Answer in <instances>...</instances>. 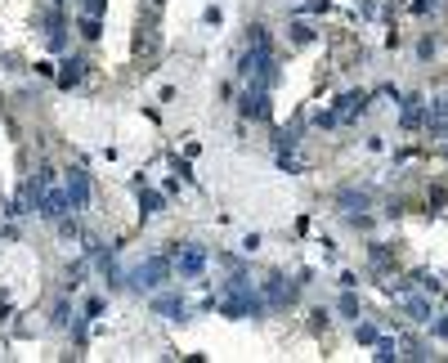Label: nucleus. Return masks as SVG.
Wrapping results in <instances>:
<instances>
[{"label":"nucleus","instance_id":"obj_15","mask_svg":"<svg viewBox=\"0 0 448 363\" xmlns=\"http://www.w3.org/2000/svg\"><path fill=\"white\" fill-rule=\"evenodd\" d=\"M377 359H395V341H377Z\"/></svg>","mask_w":448,"mask_h":363},{"label":"nucleus","instance_id":"obj_1","mask_svg":"<svg viewBox=\"0 0 448 363\" xmlns=\"http://www.w3.org/2000/svg\"><path fill=\"white\" fill-rule=\"evenodd\" d=\"M265 310H269V301H265L247 278H229L224 283L220 314H229V319H256V314H265Z\"/></svg>","mask_w":448,"mask_h":363},{"label":"nucleus","instance_id":"obj_14","mask_svg":"<svg viewBox=\"0 0 448 363\" xmlns=\"http://www.w3.org/2000/svg\"><path fill=\"white\" fill-rule=\"evenodd\" d=\"M341 202L346 206H368V193H341Z\"/></svg>","mask_w":448,"mask_h":363},{"label":"nucleus","instance_id":"obj_13","mask_svg":"<svg viewBox=\"0 0 448 363\" xmlns=\"http://www.w3.org/2000/svg\"><path fill=\"white\" fill-rule=\"evenodd\" d=\"M161 211V193H144V215H157Z\"/></svg>","mask_w":448,"mask_h":363},{"label":"nucleus","instance_id":"obj_6","mask_svg":"<svg viewBox=\"0 0 448 363\" xmlns=\"http://www.w3.org/2000/svg\"><path fill=\"white\" fill-rule=\"evenodd\" d=\"M175 265H179V274H184V278H197V274L206 269V247H179Z\"/></svg>","mask_w":448,"mask_h":363},{"label":"nucleus","instance_id":"obj_16","mask_svg":"<svg viewBox=\"0 0 448 363\" xmlns=\"http://www.w3.org/2000/svg\"><path fill=\"white\" fill-rule=\"evenodd\" d=\"M341 310H346V314H359V301H355V292H346V296H341Z\"/></svg>","mask_w":448,"mask_h":363},{"label":"nucleus","instance_id":"obj_12","mask_svg":"<svg viewBox=\"0 0 448 363\" xmlns=\"http://www.w3.org/2000/svg\"><path fill=\"white\" fill-rule=\"evenodd\" d=\"M408 314H413L417 323H431V305H426V301H417V296L408 301Z\"/></svg>","mask_w":448,"mask_h":363},{"label":"nucleus","instance_id":"obj_10","mask_svg":"<svg viewBox=\"0 0 448 363\" xmlns=\"http://www.w3.org/2000/svg\"><path fill=\"white\" fill-rule=\"evenodd\" d=\"M85 76V59H72V63H63V72H59V85L68 90V85H76Z\"/></svg>","mask_w":448,"mask_h":363},{"label":"nucleus","instance_id":"obj_8","mask_svg":"<svg viewBox=\"0 0 448 363\" xmlns=\"http://www.w3.org/2000/svg\"><path fill=\"white\" fill-rule=\"evenodd\" d=\"M364 108H368V94L359 90V94H346V99H341V108L332 112V117H337V121H350L355 112H364Z\"/></svg>","mask_w":448,"mask_h":363},{"label":"nucleus","instance_id":"obj_5","mask_svg":"<svg viewBox=\"0 0 448 363\" xmlns=\"http://www.w3.org/2000/svg\"><path fill=\"white\" fill-rule=\"evenodd\" d=\"M265 301H269V310H283V305H292L296 301V287H292L283 274H274L269 283H265Z\"/></svg>","mask_w":448,"mask_h":363},{"label":"nucleus","instance_id":"obj_7","mask_svg":"<svg viewBox=\"0 0 448 363\" xmlns=\"http://www.w3.org/2000/svg\"><path fill=\"white\" fill-rule=\"evenodd\" d=\"M63 188H68V197H72V211H81V206L90 202V175H85V170H68Z\"/></svg>","mask_w":448,"mask_h":363},{"label":"nucleus","instance_id":"obj_17","mask_svg":"<svg viewBox=\"0 0 448 363\" xmlns=\"http://www.w3.org/2000/svg\"><path fill=\"white\" fill-rule=\"evenodd\" d=\"M435 337H448V319H440V323H435Z\"/></svg>","mask_w":448,"mask_h":363},{"label":"nucleus","instance_id":"obj_3","mask_svg":"<svg viewBox=\"0 0 448 363\" xmlns=\"http://www.w3.org/2000/svg\"><path fill=\"white\" fill-rule=\"evenodd\" d=\"M166 278H170V260H166V256H148L139 269L126 274V287H135V292H157Z\"/></svg>","mask_w":448,"mask_h":363},{"label":"nucleus","instance_id":"obj_4","mask_svg":"<svg viewBox=\"0 0 448 363\" xmlns=\"http://www.w3.org/2000/svg\"><path fill=\"white\" fill-rule=\"evenodd\" d=\"M242 117H256V121L269 117V85H260V81L247 85V94H242Z\"/></svg>","mask_w":448,"mask_h":363},{"label":"nucleus","instance_id":"obj_2","mask_svg":"<svg viewBox=\"0 0 448 363\" xmlns=\"http://www.w3.org/2000/svg\"><path fill=\"white\" fill-rule=\"evenodd\" d=\"M242 76L247 81H260V85H274V45L265 36V27H251V45L242 54Z\"/></svg>","mask_w":448,"mask_h":363},{"label":"nucleus","instance_id":"obj_9","mask_svg":"<svg viewBox=\"0 0 448 363\" xmlns=\"http://www.w3.org/2000/svg\"><path fill=\"white\" fill-rule=\"evenodd\" d=\"M152 310L166 314V319H184V301H179V296H157V301H152Z\"/></svg>","mask_w":448,"mask_h":363},{"label":"nucleus","instance_id":"obj_11","mask_svg":"<svg viewBox=\"0 0 448 363\" xmlns=\"http://www.w3.org/2000/svg\"><path fill=\"white\" fill-rule=\"evenodd\" d=\"M422 121H426V108H422V99L413 94V99H408V108H404V126H422Z\"/></svg>","mask_w":448,"mask_h":363}]
</instances>
